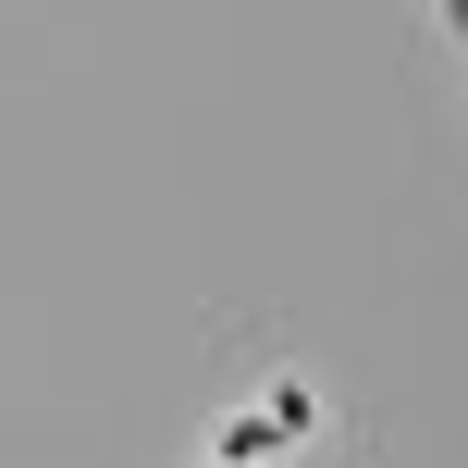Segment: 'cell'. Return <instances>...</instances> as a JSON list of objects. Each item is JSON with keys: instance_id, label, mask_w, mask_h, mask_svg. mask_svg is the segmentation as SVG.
I'll use <instances>...</instances> for the list:
<instances>
[{"instance_id": "6da1fadb", "label": "cell", "mask_w": 468, "mask_h": 468, "mask_svg": "<svg viewBox=\"0 0 468 468\" xmlns=\"http://www.w3.org/2000/svg\"><path fill=\"white\" fill-rule=\"evenodd\" d=\"M271 444H296V431H283L271 407H247V420H222V468H247V456H271Z\"/></svg>"}]
</instances>
